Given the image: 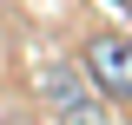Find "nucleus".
<instances>
[{
	"label": "nucleus",
	"mask_w": 132,
	"mask_h": 125,
	"mask_svg": "<svg viewBox=\"0 0 132 125\" xmlns=\"http://www.w3.org/2000/svg\"><path fill=\"white\" fill-rule=\"evenodd\" d=\"M40 92H46V105L60 112L66 125H106V112L93 105V92L79 86V73H73V66H53V73L40 79Z\"/></svg>",
	"instance_id": "2"
},
{
	"label": "nucleus",
	"mask_w": 132,
	"mask_h": 125,
	"mask_svg": "<svg viewBox=\"0 0 132 125\" xmlns=\"http://www.w3.org/2000/svg\"><path fill=\"white\" fill-rule=\"evenodd\" d=\"M86 86L112 105H132V33H93L86 40Z\"/></svg>",
	"instance_id": "1"
},
{
	"label": "nucleus",
	"mask_w": 132,
	"mask_h": 125,
	"mask_svg": "<svg viewBox=\"0 0 132 125\" xmlns=\"http://www.w3.org/2000/svg\"><path fill=\"white\" fill-rule=\"evenodd\" d=\"M119 7H132V0H119Z\"/></svg>",
	"instance_id": "3"
}]
</instances>
